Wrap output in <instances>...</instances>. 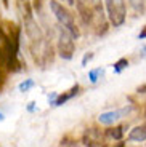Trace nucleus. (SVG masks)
<instances>
[{
  "label": "nucleus",
  "instance_id": "f257e3e1",
  "mask_svg": "<svg viewBox=\"0 0 146 147\" xmlns=\"http://www.w3.org/2000/svg\"><path fill=\"white\" fill-rule=\"evenodd\" d=\"M50 10H51V13L55 15V18L58 19L59 24L64 26L66 29H69L71 32H72V35L77 38V37H79V29L76 27V22H74V18H72V15H71V11L66 7H63L58 0H50Z\"/></svg>",
  "mask_w": 146,
  "mask_h": 147
},
{
  "label": "nucleus",
  "instance_id": "f03ea898",
  "mask_svg": "<svg viewBox=\"0 0 146 147\" xmlns=\"http://www.w3.org/2000/svg\"><path fill=\"white\" fill-rule=\"evenodd\" d=\"M74 38L69 29H66L64 26L59 24L58 27V53L63 59H72L74 51H76V45H74Z\"/></svg>",
  "mask_w": 146,
  "mask_h": 147
},
{
  "label": "nucleus",
  "instance_id": "7ed1b4c3",
  "mask_svg": "<svg viewBox=\"0 0 146 147\" xmlns=\"http://www.w3.org/2000/svg\"><path fill=\"white\" fill-rule=\"evenodd\" d=\"M106 2V11L108 18L114 27H121L125 22V2L124 0H104Z\"/></svg>",
  "mask_w": 146,
  "mask_h": 147
},
{
  "label": "nucleus",
  "instance_id": "20e7f679",
  "mask_svg": "<svg viewBox=\"0 0 146 147\" xmlns=\"http://www.w3.org/2000/svg\"><path fill=\"white\" fill-rule=\"evenodd\" d=\"M130 110H132V107L128 106V107H124V109H116V110H109V112H103L98 117V120H100L101 125H113L114 121H117V120H121L122 117H125Z\"/></svg>",
  "mask_w": 146,
  "mask_h": 147
},
{
  "label": "nucleus",
  "instance_id": "39448f33",
  "mask_svg": "<svg viewBox=\"0 0 146 147\" xmlns=\"http://www.w3.org/2000/svg\"><path fill=\"white\" fill-rule=\"evenodd\" d=\"M103 134L100 133V129H96V128H88V129H85V133H84V136H82V144L84 146H88V147H91V146H103Z\"/></svg>",
  "mask_w": 146,
  "mask_h": 147
},
{
  "label": "nucleus",
  "instance_id": "423d86ee",
  "mask_svg": "<svg viewBox=\"0 0 146 147\" xmlns=\"http://www.w3.org/2000/svg\"><path fill=\"white\" fill-rule=\"evenodd\" d=\"M8 55H10V37L0 27V66H7Z\"/></svg>",
  "mask_w": 146,
  "mask_h": 147
},
{
  "label": "nucleus",
  "instance_id": "0eeeda50",
  "mask_svg": "<svg viewBox=\"0 0 146 147\" xmlns=\"http://www.w3.org/2000/svg\"><path fill=\"white\" fill-rule=\"evenodd\" d=\"M77 10H79V15L85 24H90L93 21L95 13H93V8L88 5V0H77Z\"/></svg>",
  "mask_w": 146,
  "mask_h": 147
},
{
  "label": "nucleus",
  "instance_id": "6e6552de",
  "mask_svg": "<svg viewBox=\"0 0 146 147\" xmlns=\"http://www.w3.org/2000/svg\"><path fill=\"white\" fill-rule=\"evenodd\" d=\"M79 93V85H74L71 90H68L66 93H63V94H58V98H56V101H55V106H63L64 102H68L69 99H72L74 96Z\"/></svg>",
  "mask_w": 146,
  "mask_h": 147
},
{
  "label": "nucleus",
  "instance_id": "1a4fd4ad",
  "mask_svg": "<svg viewBox=\"0 0 146 147\" xmlns=\"http://www.w3.org/2000/svg\"><path fill=\"white\" fill-rule=\"evenodd\" d=\"M146 139V125L135 126L128 133V141H145Z\"/></svg>",
  "mask_w": 146,
  "mask_h": 147
},
{
  "label": "nucleus",
  "instance_id": "9d476101",
  "mask_svg": "<svg viewBox=\"0 0 146 147\" xmlns=\"http://www.w3.org/2000/svg\"><path fill=\"white\" fill-rule=\"evenodd\" d=\"M108 136L113 138V139H122L124 136V126H114V128H109L108 129Z\"/></svg>",
  "mask_w": 146,
  "mask_h": 147
},
{
  "label": "nucleus",
  "instance_id": "9b49d317",
  "mask_svg": "<svg viewBox=\"0 0 146 147\" xmlns=\"http://www.w3.org/2000/svg\"><path fill=\"white\" fill-rule=\"evenodd\" d=\"M103 74H104V69H101V67H98V69H91L90 72H88V78H90L91 83H96V82L101 78Z\"/></svg>",
  "mask_w": 146,
  "mask_h": 147
},
{
  "label": "nucleus",
  "instance_id": "f8f14e48",
  "mask_svg": "<svg viewBox=\"0 0 146 147\" xmlns=\"http://www.w3.org/2000/svg\"><path fill=\"white\" fill-rule=\"evenodd\" d=\"M127 67H128V61H127L125 58H121L119 61H116V63H114V72H116V74H121L122 70L127 69Z\"/></svg>",
  "mask_w": 146,
  "mask_h": 147
},
{
  "label": "nucleus",
  "instance_id": "ddd939ff",
  "mask_svg": "<svg viewBox=\"0 0 146 147\" xmlns=\"http://www.w3.org/2000/svg\"><path fill=\"white\" fill-rule=\"evenodd\" d=\"M34 86H35V82H34L32 78H27V80H24V82L19 83V91L26 93V91H29L31 88H34Z\"/></svg>",
  "mask_w": 146,
  "mask_h": 147
},
{
  "label": "nucleus",
  "instance_id": "4468645a",
  "mask_svg": "<svg viewBox=\"0 0 146 147\" xmlns=\"http://www.w3.org/2000/svg\"><path fill=\"white\" fill-rule=\"evenodd\" d=\"M130 3L136 11H145L146 10V0H130Z\"/></svg>",
  "mask_w": 146,
  "mask_h": 147
},
{
  "label": "nucleus",
  "instance_id": "2eb2a0df",
  "mask_svg": "<svg viewBox=\"0 0 146 147\" xmlns=\"http://www.w3.org/2000/svg\"><path fill=\"white\" fill-rule=\"evenodd\" d=\"M59 144H61V146H76V141H74V139H68V138H66V139H61V142H59Z\"/></svg>",
  "mask_w": 146,
  "mask_h": 147
},
{
  "label": "nucleus",
  "instance_id": "dca6fc26",
  "mask_svg": "<svg viewBox=\"0 0 146 147\" xmlns=\"http://www.w3.org/2000/svg\"><path fill=\"white\" fill-rule=\"evenodd\" d=\"M91 58H93V53H87V55L84 56V59H82V66H87V63Z\"/></svg>",
  "mask_w": 146,
  "mask_h": 147
},
{
  "label": "nucleus",
  "instance_id": "f3484780",
  "mask_svg": "<svg viewBox=\"0 0 146 147\" xmlns=\"http://www.w3.org/2000/svg\"><path fill=\"white\" fill-rule=\"evenodd\" d=\"M138 38H146V26L143 27V30L140 32V35H138Z\"/></svg>",
  "mask_w": 146,
  "mask_h": 147
},
{
  "label": "nucleus",
  "instance_id": "a211bd4d",
  "mask_svg": "<svg viewBox=\"0 0 146 147\" xmlns=\"http://www.w3.org/2000/svg\"><path fill=\"white\" fill-rule=\"evenodd\" d=\"M34 104H35V102H29V106H27V110H29V112H32V110H34Z\"/></svg>",
  "mask_w": 146,
  "mask_h": 147
},
{
  "label": "nucleus",
  "instance_id": "6ab92c4d",
  "mask_svg": "<svg viewBox=\"0 0 146 147\" xmlns=\"http://www.w3.org/2000/svg\"><path fill=\"white\" fill-rule=\"evenodd\" d=\"M138 93H146V85H145V86H140V88H138Z\"/></svg>",
  "mask_w": 146,
  "mask_h": 147
},
{
  "label": "nucleus",
  "instance_id": "aec40b11",
  "mask_svg": "<svg viewBox=\"0 0 146 147\" xmlns=\"http://www.w3.org/2000/svg\"><path fill=\"white\" fill-rule=\"evenodd\" d=\"M141 51H143V55L146 56V47H143V48H141Z\"/></svg>",
  "mask_w": 146,
  "mask_h": 147
},
{
  "label": "nucleus",
  "instance_id": "412c9836",
  "mask_svg": "<svg viewBox=\"0 0 146 147\" xmlns=\"http://www.w3.org/2000/svg\"><path fill=\"white\" fill-rule=\"evenodd\" d=\"M68 3H69V5H74V0H68Z\"/></svg>",
  "mask_w": 146,
  "mask_h": 147
},
{
  "label": "nucleus",
  "instance_id": "4be33fe9",
  "mask_svg": "<svg viewBox=\"0 0 146 147\" xmlns=\"http://www.w3.org/2000/svg\"><path fill=\"white\" fill-rule=\"evenodd\" d=\"M3 120V114H2V112H0V121Z\"/></svg>",
  "mask_w": 146,
  "mask_h": 147
},
{
  "label": "nucleus",
  "instance_id": "5701e85b",
  "mask_svg": "<svg viewBox=\"0 0 146 147\" xmlns=\"http://www.w3.org/2000/svg\"><path fill=\"white\" fill-rule=\"evenodd\" d=\"M145 114H146V112H145Z\"/></svg>",
  "mask_w": 146,
  "mask_h": 147
}]
</instances>
